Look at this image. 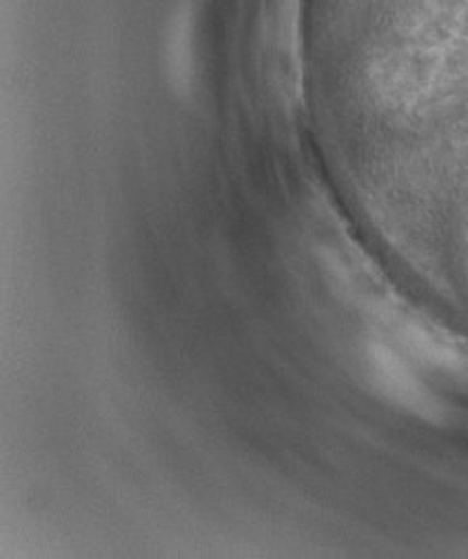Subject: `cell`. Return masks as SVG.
I'll return each mask as SVG.
<instances>
[{"instance_id": "cell-1", "label": "cell", "mask_w": 468, "mask_h": 559, "mask_svg": "<svg viewBox=\"0 0 468 559\" xmlns=\"http://www.w3.org/2000/svg\"><path fill=\"white\" fill-rule=\"evenodd\" d=\"M364 360L373 386L393 404L403 406L420 417L433 419V423L442 417L444 408L437 402V397H433L427 391V386L391 352V348L377 342H369Z\"/></svg>"}]
</instances>
